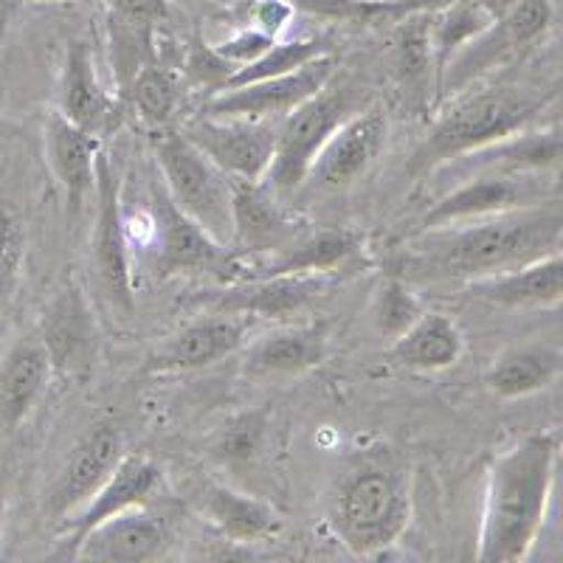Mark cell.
Masks as SVG:
<instances>
[{"instance_id": "7bdbcfd3", "label": "cell", "mask_w": 563, "mask_h": 563, "mask_svg": "<svg viewBox=\"0 0 563 563\" xmlns=\"http://www.w3.org/2000/svg\"><path fill=\"white\" fill-rule=\"evenodd\" d=\"M34 3H68V0H34Z\"/></svg>"}, {"instance_id": "cb8c5ba5", "label": "cell", "mask_w": 563, "mask_h": 563, "mask_svg": "<svg viewBox=\"0 0 563 563\" xmlns=\"http://www.w3.org/2000/svg\"><path fill=\"white\" fill-rule=\"evenodd\" d=\"M45 158L52 167L54 178L68 195L70 211H79L85 195L93 192V169H97L99 139L85 133L82 128L65 119L59 110H54L45 119Z\"/></svg>"}, {"instance_id": "5bb4252c", "label": "cell", "mask_w": 563, "mask_h": 563, "mask_svg": "<svg viewBox=\"0 0 563 563\" xmlns=\"http://www.w3.org/2000/svg\"><path fill=\"white\" fill-rule=\"evenodd\" d=\"M153 218L161 271H167V274H178V271H200L203 274L206 271L211 276L229 279V245L218 243L192 218H186L164 189L153 195Z\"/></svg>"}, {"instance_id": "ab89813d", "label": "cell", "mask_w": 563, "mask_h": 563, "mask_svg": "<svg viewBox=\"0 0 563 563\" xmlns=\"http://www.w3.org/2000/svg\"><path fill=\"white\" fill-rule=\"evenodd\" d=\"M474 3L476 7L485 9V12L496 20V18H501L505 12H510V7L516 3V0H474Z\"/></svg>"}, {"instance_id": "1f68e13d", "label": "cell", "mask_w": 563, "mask_h": 563, "mask_svg": "<svg viewBox=\"0 0 563 563\" xmlns=\"http://www.w3.org/2000/svg\"><path fill=\"white\" fill-rule=\"evenodd\" d=\"M321 54H327L324 40H290V43H274L268 52L260 54L256 59L238 65L223 90L243 88V85L260 82V79L282 77V74H288V70L321 57Z\"/></svg>"}, {"instance_id": "ac0fdd59", "label": "cell", "mask_w": 563, "mask_h": 563, "mask_svg": "<svg viewBox=\"0 0 563 563\" xmlns=\"http://www.w3.org/2000/svg\"><path fill=\"white\" fill-rule=\"evenodd\" d=\"M245 324L238 316L211 313L209 319H198L192 324L180 327L178 333L169 335L158 350L150 355V369L155 372H184L200 369L220 358H229L245 341Z\"/></svg>"}, {"instance_id": "3957f363", "label": "cell", "mask_w": 563, "mask_h": 563, "mask_svg": "<svg viewBox=\"0 0 563 563\" xmlns=\"http://www.w3.org/2000/svg\"><path fill=\"white\" fill-rule=\"evenodd\" d=\"M550 99L552 93L532 97L519 88H490L476 93L462 90L451 97L449 108L442 110L431 133L417 147L411 173H434L460 155L527 130Z\"/></svg>"}, {"instance_id": "b9f144b4", "label": "cell", "mask_w": 563, "mask_h": 563, "mask_svg": "<svg viewBox=\"0 0 563 563\" xmlns=\"http://www.w3.org/2000/svg\"><path fill=\"white\" fill-rule=\"evenodd\" d=\"M3 516H7V499H3V493H0V527H3Z\"/></svg>"}, {"instance_id": "52a82bcc", "label": "cell", "mask_w": 563, "mask_h": 563, "mask_svg": "<svg viewBox=\"0 0 563 563\" xmlns=\"http://www.w3.org/2000/svg\"><path fill=\"white\" fill-rule=\"evenodd\" d=\"M346 110L350 104L344 90H330V85H324L316 97L305 99L282 119L276 128L274 158L263 178L271 192H290L308 180L310 164L330 133L344 122Z\"/></svg>"}, {"instance_id": "e575fe53", "label": "cell", "mask_w": 563, "mask_h": 563, "mask_svg": "<svg viewBox=\"0 0 563 563\" xmlns=\"http://www.w3.org/2000/svg\"><path fill=\"white\" fill-rule=\"evenodd\" d=\"M420 313L422 305L400 279L386 282L384 288H380L378 305H375V324H378V330L384 335L397 339L406 327L415 324Z\"/></svg>"}, {"instance_id": "f35d334b", "label": "cell", "mask_w": 563, "mask_h": 563, "mask_svg": "<svg viewBox=\"0 0 563 563\" xmlns=\"http://www.w3.org/2000/svg\"><path fill=\"white\" fill-rule=\"evenodd\" d=\"M110 7L119 12V18H128L133 23H155L167 18V3L164 0H108Z\"/></svg>"}, {"instance_id": "5b68a950", "label": "cell", "mask_w": 563, "mask_h": 563, "mask_svg": "<svg viewBox=\"0 0 563 563\" xmlns=\"http://www.w3.org/2000/svg\"><path fill=\"white\" fill-rule=\"evenodd\" d=\"M155 158L164 175V192L206 234L231 249V178L206 158L184 133H161Z\"/></svg>"}, {"instance_id": "f546056e", "label": "cell", "mask_w": 563, "mask_h": 563, "mask_svg": "<svg viewBox=\"0 0 563 563\" xmlns=\"http://www.w3.org/2000/svg\"><path fill=\"white\" fill-rule=\"evenodd\" d=\"M490 20V14L476 7L474 0H449L445 7L431 12V59H434L437 74H442L449 59L467 40H474Z\"/></svg>"}, {"instance_id": "2e32d148", "label": "cell", "mask_w": 563, "mask_h": 563, "mask_svg": "<svg viewBox=\"0 0 563 563\" xmlns=\"http://www.w3.org/2000/svg\"><path fill=\"white\" fill-rule=\"evenodd\" d=\"M384 141L386 115L378 108L346 115L313 158L308 178H313L319 189H344L369 169L384 150Z\"/></svg>"}, {"instance_id": "277c9868", "label": "cell", "mask_w": 563, "mask_h": 563, "mask_svg": "<svg viewBox=\"0 0 563 563\" xmlns=\"http://www.w3.org/2000/svg\"><path fill=\"white\" fill-rule=\"evenodd\" d=\"M409 476L389 460L361 462L339 485L330 525L352 555H378L409 525Z\"/></svg>"}, {"instance_id": "ffe728a7", "label": "cell", "mask_w": 563, "mask_h": 563, "mask_svg": "<svg viewBox=\"0 0 563 563\" xmlns=\"http://www.w3.org/2000/svg\"><path fill=\"white\" fill-rule=\"evenodd\" d=\"M451 173L467 178L476 173H558L561 164V130H519L487 147L460 155Z\"/></svg>"}, {"instance_id": "83f0119b", "label": "cell", "mask_w": 563, "mask_h": 563, "mask_svg": "<svg viewBox=\"0 0 563 563\" xmlns=\"http://www.w3.org/2000/svg\"><path fill=\"white\" fill-rule=\"evenodd\" d=\"M327 355V335L321 327H288L263 335L249 350L251 375H299L319 366Z\"/></svg>"}, {"instance_id": "d6986e66", "label": "cell", "mask_w": 563, "mask_h": 563, "mask_svg": "<svg viewBox=\"0 0 563 563\" xmlns=\"http://www.w3.org/2000/svg\"><path fill=\"white\" fill-rule=\"evenodd\" d=\"M465 290L499 308H555L563 294L561 251H552L541 260L501 271V274L467 279Z\"/></svg>"}, {"instance_id": "8992f818", "label": "cell", "mask_w": 563, "mask_h": 563, "mask_svg": "<svg viewBox=\"0 0 563 563\" xmlns=\"http://www.w3.org/2000/svg\"><path fill=\"white\" fill-rule=\"evenodd\" d=\"M552 20H555L552 0H516L510 12L490 20L474 40H467L449 59L440 74V97H456L493 68H501L512 57L532 48L536 40L550 32Z\"/></svg>"}, {"instance_id": "e0dca14e", "label": "cell", "mask_w": 563, "mask_h": 563, "mask_svg": "<svg viewBox=\"0 0 563 563\" xmlns=\"http://www.w3.org/2000/svg\"><path fill=\"white\" fill-rule=\"evenodd\" d=\"M164 547H167V527L141 507H130L90 527L77 544L70 547L68 558L99 563H141L158 558Z\"/></svg>"}, {"instance_id": "60d3db41", "label": "cell", "mask_w": 563, "mask_h": 563, "mask_svg": "<svg viewBox=\"0 0 563 563\" xmlns=\"http://www.w3.org/2000/svg\"><path fill=\"white\" fill-rule=\"evenodd\" d=\"M14 9H18V0H0V40L7 34L9 23H12Z\"/></svg>"}, {"instance_id": "4dcf8cb0", "label": "cell", "mask_w": 563, "mask_h": 563, "mask_svg": "<svg viewBox=\"0 0 563 563\" xmlns=\"http://www.w3.org/2000/svg\"><path fill=\"white\" fill-rule=\"evenodd\" d=\"M449 0H299L308 12L350 23H400L417 12H437Z\"/></svg>"}, {"instance_id": "44dd1931", "label": "cell", "mask_w": 563, "mask_h": 563, "mask_svg": "<svg viewBox=\"0 0 563 563\" xmlns=\"http://www.w3.org/2000/svg\"><path fill=\"white\" fill-rule=\"evenodd\" d=\"M158 482L161 467L150 456L124 454L119 465L113 467V474L108 476V482L93 493V499L70 519V541L65 544V555L90 527H97L99 521L119 516V512L130 510V507L144 505L155 493Z\"/></svg>"}, {"instance_id": "7c38bea8", "label": "cell", "mask_w": 563, "mask_h": 563, "mask_svg": "<svg viewBox=\"0 0 563 563\" xmlns=\"http://www.w3.org/2000/svg\"><path fill=\"white\" fill-rule=\"evenodd\" d=\"M93 195H97V231H93V260L104 294L122 313H133V271H130L128 238H124L119 178L108 155L99 150L93 169Z\"/></svg>"}, {"instance_id": "484cf974", "label": "cell", "mask_w": 563, "mask_h": 563, "mask_svg": "<svg viewBox=\"0 0 563 563\" xmlns=\"http://www.w3.org/2000/svg\"><path fill=\"white\" fill-rule=\"evenodd\" d=\"M462 350H465V339H462L456 321L437 310H422L415 324L406 327L397 339H391L386 358L404 369L437 372L454 366Z\"/></svg>"}, {"instance_id": "8fae6325", "label": "cell", "mask_w": 563, "mask_h": 563, "mask_svg": "<svg viewBox=\"0 0 563 563\" xmlns=\"http://www.w3.org/2000/svg\"><path fill=\"white\" fill-rule=\"evenodd\" d=\"M122 456V431L115 429L113 422H97L93 429L79 437L77 445L65 456L57 479L45 493V510L52 512L54 519H74L93 499V493L108 482Z\"/></svg>"}, {"instance_id": "7402d4cb", "label": "cell", "mask_w": 563, "mask_h": 563, "mask_svg": "<svg viewBox=\"0 0 563 563\" xmlns=\"http://www.w3.org/2000/svg\"><path fill=\"white\" fill-rule=\"evenodd\" d=\"M59 113L82 128L93 139H102L119 122V108L97 77V65L88 45L74 43L68 48L59 82Z\"/></svg>"}, {"instance_id": "9a60e30c", "label": "cell", "mask_w": 563, "mask_h": 563, "mask_svg": "<svg viewBox=\"0 0 563 563\" xmlns=\"http://www.w3.org/2000/svg\"><path fill=\"white\" fill-rule=\"evenodd\" d=\"M327 290V274H282L265 276V279H243L234 282L231 288L203 294L200 301L209 313L225 316H265V319H279V316L299 313L305 305Z\"/></svg>"}, {"instance_id": "ba28073f", "label": "cell", "mask_w": 563, "mask_h": 563, "mask_svg": "<svg viewBox=\"0 0 563 563\" xmlns=\"http://www.w3.org/2000/svg\"><path fill=\"white\" fill-rule=\"evenodd\" d=\"M547 173H476L462 178L445 198L437 200L420 225L422 231L442 229V225L465 223V220L487 218L499 211L525 209V206L547 203V200L561 198L558 180Z\"/></svg>"}, {"instance_id": "603a6c76", "label": "cell", "mask_w": 563, "mask_h": 563, "mask_svg": "<svg viewBox=\"0 0 563 563\" xmlns=\"http://www.w3.org/2000/svg\"><path fill=\"white\" fill-rule=\"evenodd\" d=\"M231 223L238 251H274L299 238L263 180L231 178Z\"/></svg>"}, {"instance_id": "30bf717a", "label": "cell", "mask_w": 563, "mask_h": 563, "mask_svg": "<svg viewBox=\"0 0 563 563\" xmlns=\"http://www.w3.org/2000/svg\"><path fill=\"white\" fill-rule=\"evenodd\" d=\"M180 133L234 180H263L274 158L276 128L271 119L203 113Z\"/></svg>"}, {"instance_id": "9c48e42d", "label": "cell", "mask_w": 563, "mask_h": 563, "mask_svg": "<svg viewBox=\"0 0 563 563\" xmlns=\"http://www.w3.org/2000/svg\"><path fill=\"white\" fill-rule=\"evenodd\" d=\"M40 344H43L52 375L85 384L93 375L99 355V327L88 299L77 285H65L40 316Z\"/></svg>"}, {"instance_id": "836d02e7", "label": "cell", "mask_w": 563, "mask_h": 563, "mask_svg": "<svg viewBox=\"0 0 563 563\" xmlns=\"http://www.w3.org/2000/svg\"><path fill=\"white\" fill-rule=\"evenodd\" d=\"M26 256V229L18 211L0 200V313L12 305L20 285V268Z\"/></svg>"}, {"instance_id": "7a4b0ae2", "label": "cell", "mask_w": 563, "mask_h": 563, "mask_svg": "<svg viewBox=\"0 0 563 563\" xmlns=\"http://www.w3.org/2000/svg\"><path fill=\"white\" fill-rule=\"evenodd\" d=\"M558 471V437L530 434L487 471L479 563L525 561L547 521Z\"/></svg>"}, {"instance_id": "6da1fadb", "label": "cell", "mask_w": 563, "mask_h": 563, "mask_svg": "<svg viewBox=\"0 0 563 563\" xmlns=\"http://www.w3.org/2000/svg\"><path fill=\"white\" fill-rule=\"evenodd\" d=\"M563 211L561 198L525 209L499 211L465 223L422 231L415 245L417 263L431 276H476L501 274L519 265L561 251Z\"/></svg>"}, {"instance_id": "8d00e7d4", "label": "cell", "mask_w": 563, "mask_h": 563, "mask_svg": "<svg viewBox=\"0 0 563 563\" xmlns=\"http://www.w3.org/2000/svg\"><path fill=\"white\" fill-rule=\"evenodd\" d=\"M274 43L276 37H271V34L260 32V29H249V32H240L231 40H223V43L214 45V52L223 59H229L231 65H245L260 57V54L268 52Z\"/></svg>"}, {"instance_id": "d590c367", "label": "cell", "mask_w": 563, "mask_h": 563, "mask_svg": "<svg viewBox=\"0 0 563 563\" xmlns=\"http://www.w3.org/2000/svg\"><path fill=\"white\" fill-rule=\"evenodd\" d=\"M234 68H238V65H231L229 59H223L214 52V45L206 43H195L192 48H189V57H186V70H189L200 85L214 90V93H220V90L225 88V82H229V77L234 74Z\"/></svg>"}, {"instance_id": "d4e9b609", "label": "cell", "mask_w": 563, "mask_h": 563, "mask_svg": "<svg viewBox=\"0 0 563 563\" xmlns=\"http://www.w3.org/2000/svg\"><path fill=\"white\" fill-rule=\"evenodd\" d=\"M52 378L40 339H20L0 361V431H14L32 415Z\"/></svg>"}, {"instance_id": "f1b7e54d", "label": "cell", "mask_w": 563, "mask_h": 563, "mask_svg": "<svg viewBox=\"0 0 563 563\" xmlns=\"http://www.w3.org/2000/svg\"><path fill=\"white\" fill-rule=\"evenodd\" d=\"M561 375V350L547 344L516 346L501 352L487 369V386L499 397H527L555 384Z\"/></svg>"}, {"instance_id": "4fadbf2b", "label": "cell", "mask_w": 563, "mask_h": 563, "mask_svg": "<svg viewBox=\"0 0 563 563\" xmlns=\"http://www.w3.org/2000/svg\"><path fill=\"white\" fill-rule=\"evenodd\" d=\"M335 63L327 54L282 74V77L260 79L243 88L220 90L206 104L209 115H245V119H276L288 115L305 99L316 97L324 85H330Z\"/></svg>"}, {"instance_id": "74e56055", "label": "cell", "mask_w": 563, "mask_h": 563, "mask_svg": "<svg viewBox=\"0 0 563 563\" xmlns=\"http://www.w3.org/2000/svg\"><path fill=\"white\" fill-rule=\"evenodd\" d=\"M290 14H294V7H290L288 0H260L254 7L256 29L271 34V37H276L282 29L288 26Z\"/></svg>"}, {"instance_id": "4316f807", "label": "cell", "mask_w": 563, "mask_h": 563, "mask_svg": "<svg viewBox=\"0 0 563 563\" xmlns=\"http://www.w3.org/2000/svg\"><path fill=\"white\" fill-rule=\"evenodd\" d=\"M203 512L209 521L225 536L231 544H256L268 541L282 530V519L265 501L231 490L223 485H209L200 496Z\"/></svg>"}, {"instance_id": "d6a6232c", "label": "cell", "mask_w": 563, "mask_h": 563, "mask_svg": "<svg viewBox=\"0 0 563 563\" xmlns=\"http://www.w3.org/2000/svg\"><path fill=\"white\" fill-rule=\"evenodd\" d=\"M130 97L144 122L164 128L178 108V82L164 65L144 63L139 65V70H133Z\"/></svg>"}]
</instances>
